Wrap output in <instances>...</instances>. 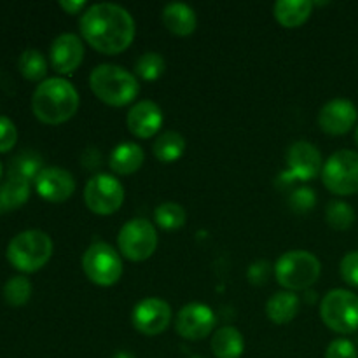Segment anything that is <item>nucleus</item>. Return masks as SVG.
I'll return each mask as SVG.
<instances>
[{"mask_svg": "<svg viewBox=\"0 0 358 358\" xmlns=\"http://www.w3.org/2000/svg\"><path fill=\"white\" fill-rule=\"evenodd\" d=\"M79 24L84 41L103 55H119L135 38V21L117 3H94L83 14Z\"/></svg>", "mask_w": 358, "mask_h": 358, "instance_id": "f257e3e1", "label": "nucleus"}, {"mask_svg": "<svg viewBox=\"0 0 358 358\" xmlns=\"http://www.w3.org/2000/svg\"><path fill=\"white\" fill-rule=\"evenodd\" d=\"M31 108L38 121L45 124H62L76 115L79 108V93L66 79L51 77L35 87Z\"/></svg>", "mask_w": 358, "mask_h": 358, "instance_id": "f03ea898", "label": "nucleus"}, {"mask_svg": "<svg viewBox=\"0 0 358 358\" xmlns=\"http://www.w3.org/2000/svg\"><path fill=\"white\" fill-rule=\"evenodd\" d=\"M91 91L98 100L112 107H124L138 96L140 84L131 72L119 65L103 63L90 76Z\"/></svg>", "mask_w": 358, "mask_h": 358, "instance_id": "7ed1b4c3", "label": "nucleus"}, {"mask_svg": "<svg viewBox=\"0 0 358 358\" xmlns=\"http://www.w3.org/2000/svg\"><path fill=\"white\" fill-rule=\"evenodd\" d=\"M52 255V240L41 229H28L16 234L7 245V259L16 269L34 273L45 266Z\"/></svg>", "mask_w": 358, "mask_h": 358, "instance_id": "20e7f679", "label": "nucleus"}, {"mask_svg": "<svg viewBox=\"0 0 358 358\" xmlns=\"http://www.w3.org/2000/svg\"><path fill=\"white\" fill-rule=\"evenodd\" d=\"M320 261L306 250L285 252L275 264L276 280L290 292L310 289L320 278Z\"/></svg>", "mask_w": 358, "mask_h": 358, "instance_id": "39448f33", "label": "nucleus"}, {"mask_svg": "<svg viewBox=\"0 0 358 358\" xmlns=\"http://www.w3.org/2000/svg\"><path fill=\"white\" fill-rule=\"evenodd\" d=\"M320 317L331 331L352 334L358 329V296L345 289L331 290L322 299Z\"/></svg>", "mask_w": 358, "mask_h": 358, "instance_id": "423d86ee", "label": "nucleus"}, {"mask_svg": "<svg viewBox=\"0 0 358 358\" xmlns=\"http://www.w3.org/2000/svg\"><path fill=\"white\" fill-rule=\"evenodd\" d=\"M83 271L87 278L100 287H112L121 280L122 261L121 255L108 243L96 241L83 255Z\"/></svg>", "mask_w": 358, "mask_h": 358, "instance_id": "0eeeda50", "label": "nucleus"}, {"mask_svg": "<svg viewBox=\"0 0 358 358\" xmlns=\"http://www.w3.org/2000/svg\"><path fill=\"white\" fill-rule=\"evenodd\" d=\"M322 180L331 192L352 196L358 192V154L353 150H338L332 154L322 170Z\"/></svg>", "mask_w": 358, "mask_h": 358, "instance_id": "6e6552de", "label": "nucleus"}, {"mask_svg": "<svg viewBox=\"0 0 358 358\" xmlns=\"http://www.w3.org/2000/svg\"><path fill=\"white\" fill-rule=\"evenodd\" d=\"M119 252L133 262L147 261L156 252V227L147 219H133L121 227L117 236Z\"/></svg>", "mask_w": 358, "mask_h": 358, "instance_id": "1a4fd4ad", "label": "nucleus"}, {"mask_svg": "<svg viewBox=\"0 0 358 358\" xmlns=\"http://www.w3.org/2000/svg\"><path fill=\"white\" fill-rule=\"evenodd\" d=\"M84 201L87 208L96 215H110L117 212L124 203V187L112 175H94L84 189Z\"/></svg>", "mask_w": 358, "mask_h": 358, "instance_id": "9d476101", "label": "nucleus"}, {"mask_svg": "<svg viewBox=\"0 0 358 358\" xmlns=\"http://www.w3.org/2000/svg\"><path fill=\"white\" fill-rule=\"evenodd\" d=\"M131 322L133 327L143 336H159L171 322L170 304L157 297H147L135 306Z\"/></svg>", "mask_w": 358, "mask_h": 358, "instance_id": "9b49d317", "label": "nucleus"}, {"mask_svg": "<svg viewBox=\"0 0 358 358\" xmlns=\"http://www.w3.org/2000/svg\"><path fill=\"white\" fill-rule=\"evenodd\" d=\"M215 322L217 318L212 308L201 303H191L185 304L178 311L175 329L180 334V338L187 339V341H199V339H205L213 331Z\"/></svg>", "mask_w": 358, "mask_h": 358, "instance_id": "f8f14e48", "label": "nucleus"}, {"mask_svg": "<svg viewBox=\"0 0 358 358\" xmlns=\"http://www.w3.org/2000/svg\"><path fill=\"white\" fill-rule=\"evenodd\" d=\"M287 166L292 180H311L324 170L320 150L306 140H299L289 147Z\"/></svg>", "mask_w": 358, "mask_h": 358, "instance_id": "ddd939ff", "label": "nucleus"}, {"mask_svg": "<svg viewBox=\"0 0 358 358\" xmlns=\"http://www.w3.org/2000/svg\"><path fill=\"white\" fill-rule=\"evenodd\" d=\"M357 107L345 98H334L322 107L318 114V126L327 135H345L355 126Z\"/></svg>", "mask_w": 358, "mask_h": 358, "instance_id": "4468645a", "label": "nucleus"}, {"mask_svg": "<svg viewBox=\"0 0 358 358\" xmlns=\"http://www.w3.org/2000/svg\"><path fill=\"white\" fill-rule=\"evenodd\" d=\"M35 189L48 201L62 203L76 191V178L59 166H45L35 178Z\"/></svg>", "mask_w": 358, "mask_h": 358, "instance_id": "2eb2a0df", "label": "nucleus"}, {"mask_svg": "<svg viewBox=\"0 0 358 358\" xmlns=\"http://www.w3.org/2000/svg\"><path fill=\"white\" fill-rule=\"evenodd\" d=\"M51 65L59 73H72L80 66L84 59L83 41L76 34H62L52 41Z\"/></svg>", "mask_w": 358, "mask_h": 358, "instance_id": "dca6fc26", "label": "nucleus"}, {"mask_svg": "<svg viewBox=\"0 0 358 358\" xmlns=\"http://www.w3.org/2000/svg\"><path fill=\"white\" fill-rule=\"evenodd\" d=\"M163 110L157 103L150 100L138 101L131 110L128 112L126 124H128L129 133L136 138H150L156 135L163 126Z\"/></svg>", "mask_w": 358, "mask_h": 358, "instance_id": "f3484780", "label": "nucleus"}, {"mask_svg": "<svg viewBox=\"0 0 358 358\" xmlns=\"http://www.w3.org/2000/svg\"><path fill=\"white\" fill-rule=\"evenodd\" d=\"M163 23L171 34L187 37V35L194 34L198 20H196V13L191 7L180 2H173L168 3L163 9Z\"/></svg>", "mask_w": 358, "mask_h": 358, "instance_id": "a211bd4d", "label": "nucleus"}, {"mask_svg": "<svg viewBox=\"0 0 358 358\" xmlns=\"http://www.w3.org/2000/svg\"><path fill=\"white\" fill-rule=\"evenodd\" d=\"M145 154L138 143H119L110 154V170L117 175H131L142 168Z\"/></svg>", "mask_w": 358, "mask_h": 358, "instance_id": "6ab92c4d", "label": "nucleus"}, {"mask_svg": "<svg viewBox=\"0 0 358 358\" xmlns=\"http://www.w3.org/2000/svg\"><path fill=\"white\" fill-rule=\"evenodd\" d=\"M313 6L310 0H280L273 7V14L282 27L297 28L306 23L313 13Z\"/></svg>", "mask_w": 358, "mask_h": 358, "instance_id": "aec40b11", "label": "nucleus"}, {"mask_svg": "<svg viewBox=\"0 0 358 358\" xmlns=\"http://www.w3.org/2000/svg\"><path fill=\"white\" fill-rule=\"evenodd\" d=\"M301 308V301L292 292H276L269 297L266 304V313L269 320L276 325L290 324L297 317Z\"/></svg>", "mask_w": 358, "mask_h": 358, "instance_id": "412c9836", "label": "nucleus"}, {"mask_svg": "<svg viewBox=\"0 0 358 358\" xmlns=\"http://www.w3.org/2000/svg\"><path fill=\"white\" fill-rule=\"evenodd\" d=\"M245 341L236 327L219 329L212 338V352L217 358H240L243 355Z\"/></svg>", "mask_w": 358, "mask_h": 358, "instance_id": "4be33fe9", "label": "nucleus"}, {"mask_svg": "<svg viewBox=\"0 0 358 358\" xmlns=\"http://www.w3.org/2000/svg\"><path fill=\"white\" fill-rule=\"evenodd\" d=\"M44 161L34 150H23L17 156H14L9 163V170L7 175H14V177H21L24 180L35 182L42 170H44Z\"/></svg>", "mask_w": 358, "mask_h": 358, "instance_id": "5701e85b", "label": "nucleus"}, {"mask_svg": "<svg viewBox=\"0 0 358 358\" xmlns=\"http://www.w3.org/2000/svg\"><path fill=\"white\" fill-rule=\"evenodd\" d=\"M28 196H30V182L21 177L7 175V180L0 185V201L6 212L23 205Z\"/></svg>", "mask_w": 358, "mask_h": 358, "instance_id": "b1692460", "label": "nucleus"}, {"mask_svg": "<svg viewBox=\"0 0 358 358\" xmlns=\"http://www.w3.org/2000/svg\"><path fill=\"white\" fill-rule=\"evenodd\" d=\"M185 150V140L177 131H164L156 138L152 145L154 156L163 163H173L178 157H182Z\"/></svg>", "mask_w": 358, "mask_h": 358, "instance_id": "393cba45", "label": "nucleus"}, {"mask_svg": "<svg viewBox=\"0 0 358 358\" xmlns=\"http://www.w3.org/2000/svg\"><path fill=\"white\" fill-rule=\"evenodd\" d=\"M17 69L28 80H41L48 72V62L37 49H24L17 59Z\"/></svg>", "mask_w": 358, "mask_h": 358, "instance_id": "a878e982", "label": "nucleus"}, {"mask_svg": "<svg viewBox=\"0 0 358 358\" xmlns=\"http://www.w3.org/2000/svg\"><path fill=\"white\" fill-rule=\"evenodd\" d=\"M154 219L161 229L175 231L185 224V210L177 203H163L154 210Z\"/></svg>", "mask_w": 358, "mask_h": 358, "instance_id": "bb28decb", "label": "nucleus"}, {"mask_svg": "<svg viewBox=\"0 0 358 358\" xmlns=\"http://www.w3.org/2000/svg\"><path fill=\"white\" fill-rule=\"evenodd\" d=\"M327 224L336 231H346L355 222V212L345 201H331L325 212Z\"/></svg>", "mask_w": 358, "mask_h": 358, "instance_id": "cd10ccee", "label": "nucleus"}, {"mask_svg": "<svg viewBox=\"0 0 358 358\" xmlns=\"http://www.w3.org/2000/svg\"><path fill=\"white\" fill-rule=\"evenodd\" d=\"M31 296V283L27 276H13L3 285V299L10 306H23Z\"/></svg>", "mask_w": 358, "mask_h": 358, "instance_id": "c85d7f7f", "label": "nucleus"}, {"mask_svg": "<svg viewBox=\"0 0 358 358\" xmlns=\"http://www.w3.org/2000/svg\"><path fill=\"white\" fill-rule=\"evenodd\" d=\"M135 70L143 80H156L166 70V62L159 52H145L136 59Z\"/></svg>", "mask_w": 358, "mask_h": 358, "instance_id": "c756f323", "label": "nucleus"}, {"mask_svg": "<svg viewBox=\"0 0 358 358\" xmlns=\"http://www.w3.org/2000/svg\"><path fill=\"white\" fill-rule=\"evenodd\" d=\"M315 203H317V196H315V192L311 191L310 187L296 189V191L292 192V196H290V206H292L294 212L297 213L310 212L315 206Z\"/></svg>", "mask_w": 358, "mask_h": 358, "instance_id": "7c9ffc66", "label": "nucleus"}, {"mask_svg": "<svg viewBox=\"0 0 358 358\" xmlns=\"http://www.w3.org/2000/svg\"><path fill=\"white\" fill-rule=\"evenodd\" d=\"M17 140V129L7 115H0V152H7Z\"/></svg>", "mask_w": 358, "mask_h": 358, "instance_id": "2f4dec72", "label": "nucleus"}, {"mask_svg": "<svg viewBox=\"0 0 358 358\" xmlns=\"http://www.w3.org/2000/svg\"><path fill=\"white\" fill-rule=\"evenodd\" d=\"M325 358H358V352L348 339H336L329 345Z\"/></svg>", "mask_w": 358, "mask_h": 358, "instance_id": "473e14b6", "label": "nucleus"}, {"mask_svg": "<svg viewBox=\"0 0 358 358\" xmlns=\"http://www.w3.org/2000/svg\"><path fill=\"white\" fill-rule=\"evenodd\" d=\"M341 276L346 283L358 287V252H350L343 257Z\"/></svg>", "mask_w": 358, "mask_h": 358, "instance_id": "72a5a7b5", "label": "nucleus"}, {"mask_svg": "<svg viewBox=\"0 0 358 358\" xmlns=\"http://www.w3.org/2000/svg\"><path fill=\"white\" fill-rule=\"evenodd\" d=\"M269 273H271V268H269L268 261H259L255 264H252L248 268V280L255 285H261V283H266L269 278Z\"/></svg>", "mask_w": 358, "mask_h": 358, "instance_id": "f704fd0d", "label": "nucleus"}, {"mask_svg": "<svg viewBox=\"0 0 358 358\" xmlns=\"http://www.w3.org/2000/svg\"><path fill=\"white\" fill-rule=\"evenodd\" d=\"M59 6H62L63 10H66L69 14H77L80 9H84V0H77V2H72V0H62L59 2Z\"/></svg>", "mask_w": 358, "mask_h": 358, "instance_id": "c9c22d12", "label": "nucleus"}, {"mask_svg": "<svg viewBox=\"0 0 358 358\" xmlns=\"http://www.w3.org/2000/svg\"><path fill=\"white\" fill-rule=\"evenodd\" d=\"M114 358H133V355L128 352H119V353H115Z\"/></svg>", "mask_w": 358, "mask_h": 358, "instance_id": "e433bc0d", "label": "nucleus"}, {"mask_svg": "<svg viewBox=\"0 0 358 358\" xmlns=\"http://www.w3.org/2000/svg\"><path fill=\"white\" fill-rule=\"evenodd\" d=\"M0 212H6V208H3V205H2V201H0Z\"/></svg>", "mask_w": 358, "mask_h": 358, "instance_id": "4c0bfd02", "label": "nucleus"}, {"mask_svg": "<svg viewBox=\"0 0 358 358\" xmlns=\"http://www.w3.org/2000/svg\"><path fill=\"white\" fill-rule=\"evenodd\" d=\"M355 142H357V145H358V129H357V133H355Z\"/></svg>", "mask_w": 358, "mask_h": 358, "instance_id": "58836bf2", "label": "nucleus"}, {"mask_svg": "<svg viewBox=\"0 0 358 358\" xmlns=\"http://www.w3.org/2000/svg\"><path fill=\"white\" fill-rule=\"evenodd\" d=\"M0 177H2V163H0Z\"/></svg>", "mask_w": 358, "mask_h": 358, "instance_id": "ea45409f", "label": "nucleus"}, {"mask_svg": "<svg viewBox=\"0 0 358 358\" xmlns=\"http://www.w3.org/2000/svg\"><path fill=\"white\" fill-rule=\"evenodd\" d=\"M192 358H201V357H192Z\"/></svg>", "mask_w": 358, "mask_h": 358, "instance_id": "a19ab883", "label": "nucleus"}]
</instances>
